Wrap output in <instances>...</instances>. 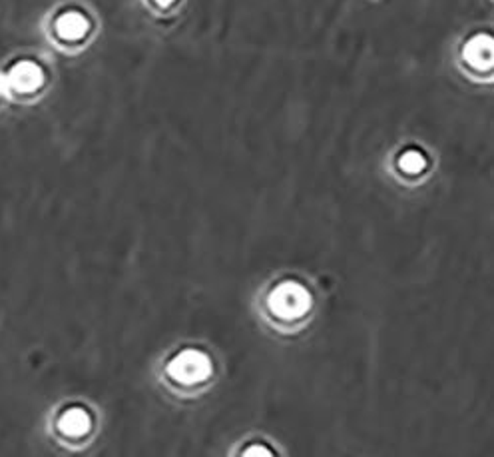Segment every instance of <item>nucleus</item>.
<instances>
[{
	"instance_id": "39448f33",
	"label": "nucleus",
	"mask_w": 494,
	"mask_h": 457,
	"mask_svg": "<svg viewBox=\"0 0 494 457\" xmlns=\"http://www.w3.org/2000/svg\"><path fill=\"white\" fill-rule=\"evenodd\" d=\"M60 32L68 38H76L82 36L86 32V20L78 15H68L60 22Z\"/></svg>"
},
{
	"instance_id": "f03ea898",
	"label": "nucleus",
	"mask_w": 494,
	"mask_h": 457,
	"mask_svg": "<svg viewBox=\"0 0 494 457\" xmlns=\"http://www.w3.org/2000/svg\"><path fill=\"white\" fill-rule=\"evenodd\" d=\"M168 373L182 384H198V382H204L205 377H209L211 362L205 353L186 350L171 360Z\"/></svg>"
},
{
	"instance_id": "0eeeda50",
	"label": "nucleus",
	"mask_w": 494,
	"mask_h": 457,
	"mask_svg": "<svg viewBox=\"0 0 494 457\" xmlns=\"http://www.w3.org/2000/svg\"><path fill=\"white\" fill-rule=\"evenodd\" d=\"M245 456L267 457V456H272V451H269V449H263V447H251V449H247V451H245Z\"/></svg>"
},
{
	"instance_id": "7ed1b4c3",
	"label": "nucleus",
	"mask_w": 494,
	"mask_h": 457,
	"mask_svg": "<svg viewBox=\"0 0 494 457\" xmlns=\"http://www.w3.org/2000/svg\"><path fill=\"white\" fill-rule=\"evenodd\" d=\"M464 56L477 68H491V64H493V40L488 36L473 38L464 48Z\"/></svg>"
},
{
	"instance_id": "20e7f679",
	"label": "nucleus",
	"mask_w": 494,
	"mask_h": 457,
	"mask_svg": "<svg viewBox=\"0 0 494 457\" xmlns=\"http://www.w3.org/2000/svg\"><path fill=\"white\" fill-rule=\"evenodd\" d=\"M60 425H62V429L68 436H82L90 427V418L86 416L82 409H70L68 413L62 418Z\"/></svg>"
},
{
	"instance_id": "f257e3e1",
	"label": "nucleus",
	"mask_w": 494,
	"mask_h": 457,
	"mask_svg": "<svg viewBox=\"0 0 494 457\" xmlns=\"http://www.w3.org/2000/svg\"><path fill=\"white\" fill-rule=\"evenodd\" d=\"M309 308H311V296L297 281L279 283L269 296V310L283 319H297L305 316Z\"/></svg>"
},
{
	"instance_id": "423d86ee",
	"label": "nucleus",
	"mask_w": 494,
	"mask_h": 457,
	"mask_svg": "<svg viewBox=\"0 0 494 457\" xmlns=\"http://www.w3.org/2000/svg\"><path fill=\"white\" fill-rule=\"evenodd\" d=\"M399 166L407 172V174H419L423 168H425V158L419 154V152H405L401 160H399Z\"/></svg>"
},
{
	"instance_id": "6e6552de",
	"label": "nucleus",
	"mask_w": 494,
	"mask_h": 457,
	"mask_svg": "<svg viewBox=\"0 0 494 457\" xmlns=\"http://www.w3.org/2000/svg\"><path fill=\"white\" fill-rule=\"evenodd\" d=\"M155 2H160L162 6H168V4H171L173 0H155Z\"/></svg>"
}]
</instances>
